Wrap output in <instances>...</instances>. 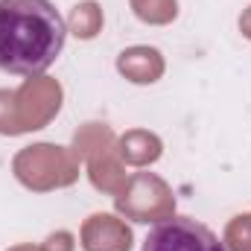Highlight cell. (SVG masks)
<instances>
[{"instance_id":"obj_1","label":"cell","mask_w":251,"mask_h":251,"mask_svg":"<svg viewBox=\"0 0 251 251\" xmlns=\"http://www.w3.org/2000/svg\"><path fill=\"white\" fill-rule=\"evenodd\" d=\"M67 24L50 0H0V70L38 76L59 59Z\"/></svg>"},{"instance_id":"obj_2","label":"cell","mask_w":251,"mask_h":251,"mask_svg":"<svg viewBox=\"0 0 251 251\" xmlns=\"http://www.w3.org/2000/svg\"><path fill=\"white\" fill-rule=\"evenodd\" d=\"M143 251H225V246L207 225L190 216H173L146 234Z\"/></svg>"}]
</instances>
